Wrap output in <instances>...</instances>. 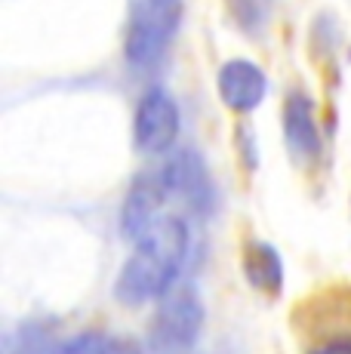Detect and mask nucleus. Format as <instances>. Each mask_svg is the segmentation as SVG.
<instances>
[{
  "label": "nucleus",
  "instance_id": "nucleus-1",
  "mask_svg": "<svg viewBox=\"0 0 351 354\" xmlns=\"http://www.w3.org/2000/svg\"><path fill=\"white\" fill-rule=\"evenodd\" d=\"M188 253V228L176 216H160V222L120 268L114 281V299L124 305H145L170 292L176 274Z\"/></svg>",
  "mask_w": 351,
  "mask_h": 354
},
{
  "label": "nucleus",
  "instance_id": "nucleus-2",
  "mask_svg": "<svg viewBox=\"0 0 351 354\" xmlns=\"http://www.w3.org/2000/svg\"><path fill=\"white\" fill-rule=\"evenodd\" d=\"M302 354H351V287H317L293 308Z\"/></svg>",
  "mask_w": 351,
  "mask_h": 354
},
{
  "label": "nucleus",
  "instance_id": "nucleus-3",
  "mask_svg": "<svg viewBox=\"0 0 351 354\" xmlns=\"http://www.w3.org/2000/svg\"><path fill=\"white\" fill-rule=\"evenodd\" d=\"M182 19V0H139L126 31V62L136 71L154 68L170 50Z\"/></svg>",
  "mask_w": 351,
  "mask_h": 354
},
{
  "label": "nucleus",
  "instance_id": "nucleus-4",
  "mask_svg": "<svg viewBox=\"0 0 351 354\" xmlns=\"http://www.w3.org/2000/svg\"><path fill=\"white\" fill-rule=\"evenodd\" d=\"M204 305L191 290H170L154 311L148 342L158 354H182L200 336Z\"/></svg>",
  "mask_w": 351,
  "mask_h": 354
},
{
  "label": "nucleus",
  "instance_id": "nucleus-5",
  "mask_svg": "<svg viewBox=\"0 0 351 354\" xmlns=\"http://www.w3.org/2000/svg\"><path fill=\"white\" fill-rule=\"evenodd\" d=\"M133 139H136L139 151H145V154L170 151L176 145V139H179V105H176L167 90L151 86L139 99Z\"/></svg>",
  "mask_w": 351,
  "mask_h": 354
},
{
  "label": "nucleus",
  "instance_id": "nucleus-6",
  "mask_svg": "<svg viewBox=\"0 0 351 354\" xmlns=\"http://www.w3.org/2000/svg\"><path fill=\"white\" fill-rule=\"evenodd\" d=\"M283 139L293 163L312 167L321 158V127H317V111L312 96L302 90H293L283 102Z\"/></svg>",
  "mask_w": 351,
  "mask_h": 354
},
{
  "label": "nucleus",
  "instance_id": "nucleus-7",
  "mask_svg": "<svg viewBox=\"0 0 351 354\" xmlns=\"http://www.w3.org/2000/svg\"><path fill=\"white\" fill-rule=\"evenodd\" d=\"M160 182H164V192L176 194L188 203L198 213H207L213 207V185L210 176L204 169V160L194 151H179L160 167Z\"/></svg>",
  "mask_w": 351,
  "mask_h": 354
},
{
  "label": "nucleus",
  "instance_id": "nucleus-8",
  "mask_svg": "<svg viewBox=\"0 0 351 354\" xmlns=\"http://www.w3.org/2000/svg\"><path fill=\"white\" fill-rule=\"evenodd\" d=\"M164 182L160 176H139L130 185V194L120 209V231L130 237L133 243H142L160 222V203H164Z\"/></svg>",
  "mask_w": 351,
  "mask_h": 354
},
{
  "label": "nucleus",
  "instance_id": "nucleus-9",
  "mask_svg": "<svg viewBox=\"0 0 351 354\" xmlns=\"http://www.w3.org/2000/svg\"><path fill=\"white\" fill-rule=\"evenodd\" d=\"M216 90H219V99L231 111L247 114L265 99L268 80H265V71L256 62H249V59H231V62H225L219 68Z\"/></svg>",
  "mask_w": 351,
  "mask_h": 354
},
{
  "label": "nucleus",
  "instance_id": "nucleus-10",
  "mask_svg": "<svg viewBox=\"0 0 351 354\" xmlns=\"http://www.w3.org/2000/svg\"><path fill=\"white\" fill-rule=\"evenodd\" d=\"M240 265H244V277L247 283L262 296H278L283 287V262L281 253L265 241H247L244 243V256H240Z\"/></svg>",
  "mask_w": 351,
  "mask_h": 354
},
{
  "label": "nucleus",
  "instance_id": "nucleus-11",
  "mask_svg": "<svg viewBox=\"0 0 351 354\" xmlns=\"http://www.w3.org/2000/svg\"><path fill=\"white\" fill-rule=\"evenodd\" d=\"M3 354H50V330H46V324L40 321L19 324L6 336Z\"/></svg>",
  "mask_w": 351,
  "mask_h": 354
},
{
  "label": "nucleus",
  "instance_id": "nucleus-12",
  "mask_svg": "<svg viewBox=\"0 0 351 354\" xmlns=\"http://www.w3.org/2000/svg\"><path fill=\"white\" fill-rule=\"evenodd\" d=\"M228 3L244 31H259L265 25V0H228Z\"/></svg>",
  "mask_w": 351,
  "mask_h": 354
},
{
  "label": "nucleus",
  "instance_id": "nucleus-13",
  "mask_svg": "<svg viewBox=\"0 0 351 354\" xmlns=\"http://www.w3.org/2000/svg\"><path fill=\"white\" fill-rule=\"evenodd\" d=\"M99 345H102V342H99V333L86 330V333H77V336H71L68 342L56 345L50 354H96Z\"/></svg>",
  "mask_w": 351,
  "mask_h": 354
},
{
  "label": "nucleus",
  "instance_id": "nucleus-14",
  "mask_svg": "<svg viewBox=\"0 0 351 354\" xmlns=\"http://www.w3.org/2000/svg\"><path fill=\"white\" fill-rule=\"evenodd\" d=\"M96 354H142V348L133 339H105Z\"/></svg>",
  "mask_w": 351,
  "mask_h": 354
}]
</instances>
